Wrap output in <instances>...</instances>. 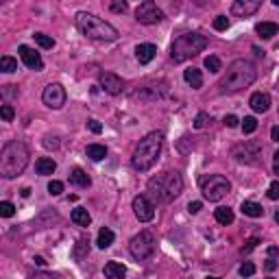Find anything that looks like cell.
<instances>
[{
  "label": "cell",
  "mask_w": 279,
  "mask_h": 279,
  "mask_svg": "<svg viewBox=\"0 0 279 279\" xmlns=\"http://www.w3.org/2000/svg\"><path fill=\"white\" fill-rule=\"evenodd\" d=\"M214 216H216V220L220 225H231L233 223V210H229V207H218Z\"/></svg>",
  "instance_id": "obj_27"
},
{
  "label": "cell",
  "mask_w": 279,
  "mask_h": 279,
  "mask_svg": "<svg viewBox=\"0 0 279 279\" xmlns=\"http://www.w3.org/2000/svg\"><path fill=\"white\" fill-rule=\"evenodd\" d=\"M35 170H38V175H53L57 170V164L53 157H40L35 164Z\"/></svg>",
  "instance_id": "obj_21"
},
{
  "label": "cell",
  "mask_w": 279,
  "mask_h": 279,
  "mask_svg": "<svg viewBox=\"0 0 279 279\" xmlns=\"http://www.w3.org/2000/svg\"><path fill=\"white\" fill-rule=\"evenodd\" d=\"M87 127H90L92 133H100V131H102V124L98 120H90V122H87Z\"/></svg>",
  "instance_id": "obj_41"
},
{
  "label": "cell",
  "mask_w": 279,
  "mask_h": 279,
  "mask_svg": "<svg viewBox=\"0 0 279 279\" xmlns=\"http://www.w3.org/2000/svg\"><path fill=\"white\" fill-rule=\"evenodd\" d=\"M70 181L72 183H77V186H81V188H87V186H90V177H87V175L83 172V170H81V168H75V170H72L70 172Z\"/></svg>",
  "instance_id": "obj_26"
},
{
  "label": "cell",
  "mask_w": 279,
  "mask_h": 279,
  "mask_svg": "<svg viewBox=\"0 0 279 279\" xmlns=\"http://www.w3.org/2000/svg\"><path fill=\"white\" fill-rule=\"evenodd\" d=\"M205 46H207V38H205V35H201V33H183L172 42L170 57H172V61L181 63L186 59H192L194 55H199L201 50H205Z\"/></svg>",
  "instance_id": "obj_6"
},
{
  "label": "cell",
  "mask_w": 279,
  "mask_h": 279,
  "mask_svg": "<svg viewBox=\"0 0 279 279\" xmlns=\"http://www.w3.org/2000/svg\"><path fill=\"white\" fill-rule=\"evenodd\" d=\"M0 116H3L5 122H11L13 120V107L11 105H3V107H0Z\"/></svg>",
  "instance_id": "obj_37"
},
{
  "label": "cell",
  "mask_w": 279,
  "mask_h": 279,
  "mask_svg": "<svg viewBox=\"0 0 279 279\" xmlns=\"http://www.w3.org/2000/svg\"><path fill=\"white\" fill-rule=\"evenodd\" d=\"M75 22H77L79 31L83 33L85 38H90V40H96V42H114V40H118V31H116L109 22L92 16V13H87V11H79Z\"/></svg>",
  "instance_id": "obj_4"
},
{
  "label": "cell",
  "mask_w": 279,
  "mask_h": 279,
  "mask_svg": "<svg viewBox=\"0 0 279 279\" xmlns=\"http://www.w3.org/2000/svg\"><path fill=\"white\" fill-rule=\"evenodd\" d=\"M253 273H255V266H253L251 262H245V264L240 266V275H242V277H251Z\"/></svg>",
  "instance_id": "obj_38"
},
{
  "label": "cell",
  "mask_w": 279,
  "mask_h": 279,
  "mask_svg": "<svg viewBox=\"0 0 279 279\" xmlns=\"http://www.w3.org/2000/svg\"><path fill=\"white\" fill-rule=\"evenodd\" d=\"M35 42H38L42 48H55V40L50 38V35H44V33H35Z\"/></svg>",
  "instance_id": "obj_29"
},
{
  "label": "cell",
  "mask_w": 279,
  "mask_h": 279,
  "mask_svg": "<svg viewBox=\"0 0 279 279\" xmlns=\"http://www.w3.org/2000/svg\"><path fill=\"white\" fill-rule=\"evenodd\" d=\"M238 118H236V116H227V118H225V124H227V127H229V129H233V127H238Z\"/></svg>",
  "instance_id": "obj_44"
},
{
  "label": "cell",
  "mask_w": 279,
  "mask_h": 279,
  "mask_svg": "<svg viewBox=\"0 0 279 279\" xmlns=\"http://www.w3.org/2000/svg\"><path fill=\"white\" fill-rule=\"evenodd\" d=\"M262 7L260 0H236L231 5V13L233 16H240V18H247V16H253Z\"/></svg>",
  "instance_id": "obj_14"
},
{
  "label": "cell",
  "mask_w": 279,
  "mask_h": 279,
  "mask_svg": "<svg viewBox=\"0 0 279 279\" xmlns=\"http://www.w3.org/2000/svg\"><path fill=\"white\" fill-rule=\"evenodd\" d=\"M0 70H3L5 75H11V72H16V70H18V61L13 59V57L5 55L3 59H0Z\"/></svg>",
  "instance_id": "obj_28"
},
{
  "label": "cell",
  "mask_w": 279,
  "mask_h": 279,
  "mask_svg": "<svg viewBox=\"0 0 279 279\" xmlns=\"http://www.w3.org/2000/svg\"><path fill=\"white\" fill-rule=\"evenodd\" d=\"M48 192L53 194V196H59L63 192V183L61 181H50L48 183Z\"/></svg>",
  "instance_id": "obj_34"
},
{
  "label": "cell",
  "mask_w": 279,
  "mask_h": 279,
  "mask_svg": "<svg viewBox=\"0 0 279 279\" xmlns=\"http://www.w3.org/2000/svg\"><path fill=\"white\" fill-rule=\"evenodd\" d=\"M270 140H275V142H279V124H277V127L270 129Z\"/></svg>",
  "instance_id": "obj_45"
},
{
  "label": "cell",
  "mask_w": 279,
  "mask_h": 279,
  "mask_svg": "<svg viewBox=\"0 0 279 279\" xmlns=\"http://www.w3.org/2000/svg\"><path fill=\"white\" fill-rule=\"evenodd\" d=\"M18 50H20V57H22V61H24L26 68H31V70H42L44 68V61H42L40 53H35L33 48H28V46L22 44Z\"/></svg>",
  "instance_id": "obj_15"
},
{
  "label": "cell",
  "mask_w": 279,
  "mask_h": 279,
  "mask_svg": "<svg viewBox=\"0 0 279 279\" xmlns=\"http://www.w3.org/2000/svg\"><path fill=\"white\" fill-rule=\"evenodd\" d=\"M249 105H251L253 112L264 114V112H268V107H270V96L266 92H255L251 100H249Z\"/></svg>",
  "instance_id": "obj_16"
},
{
  "label": "cell",
  "mask_w": 279,
  "mask_h": 279,
  "mask_svg": "<svg viewBox=\"0 0 279 279\" xmlns=\"http://www.w3.org/2000/svg\"><path fill=\"white\" fill-rule=\"evenodd\" d=\"M13 214H16V207H13V203H9V201H3V203H0V216H3V218H11Z\"/></svg>",
  "instance_id": "obj_31"
},
{
  "label": "cell",
  "mask_w": 279,
  "mask_h": 279,
  "mask_svg": "<svg viewBox=\"0 0 279 279\" xmlns=\"http://www.w3.org/2000/svg\"><path fill=\"white\" fill-rule=\"evenodd\" d=\"M155 55H157V48L153 46V44H140L135 48V57L140 63H151L155 59Z\"/></svg>",
  "instance_id": "obj_17"
},
{
  "label": "cell",
  "mask_w": 279,
  "mask_h": 279,
  "mask_svg": "<svg viewBox=\"0 0 279 279\" xmlns=\"http://www.w3.org/2000/svg\"><path fill=\"white\" fill-rule=\"evenodd\" d=\"M109 9L116 11V13H124V11L129 9V5H127V3H120V0H118V3H112V5H109Z\"/></svg>",
  "instance_id": "obj_40"
},
{
  "label": "cell",
  "mask_w": 279,
  "mask_h": 279,
  "mask_svg": "<svg viewBox=\"0 0 279 279\" xmlns=\"http://www.w3.org/2000/svg\"><path fill=\"white\" fill-rule=\"evenodd\" d=\"M133 214L140 223H151L155 218V203H153L146 194H140L133 199Z\"/></svg>",
  "instance_id": "obj_12"
},
{
  "label": "cell",
  "mask_w": 279,
  "mask_h": 279,
  "mask_svg": "<svg viewBox=\"0 0 279 279\" xmlns=\"http://www.w3.org/2000/svg\"><path fill=\"white\" fill-rule=\"evenodd\" d=\"M129 251L131 255L142 262V260H149L153 253H155V238H153V233L149 231H140L137 236L129 242Z\"/></svg>",
  "instance_id": "obj_8"
},
{
  "label": "cell",
  "mask_w": 279,
  "mask_h": 279,
  "mask_svg": "<svg viewBox=\"0 0 279 279\" xmlns=\"http://www.w3.org/2000/svg\"><path fill=\"white\" fill-rule=\"evenodd\" d=\"M201 207H203V205H201V201H192V203L188 205L190 214H196V212H201Z\"/></svg>",
  "instance_id": "obj_43"
},
{
  "label": "cell",
  "mask_w": 279,
  "mask_h": 279,
  "mask_svg": "<svg viewBox=\"0 0 279 279\" xmlns=\"http://www.w3.org/2000/svg\"><path fill=\"white\" fill-rule=\"evenodd\" d=\"M161 146H164V135L159 131H153V133L144 135L140 140V144L135 146L133 157H131V166L135 168L137 172H146L155 166V161L159 159Z\"/></svg>",
  "instance_id": "obj_3"
},
{
  "label": "cell",
  "mask_w": 279,
  "mask_h": 279,
  "mask_svg": "<svg viewBox=\"0 0 279 279\" xmlns=\"http://www.w3.org/2000/svg\"><path fill=\"white\" fill-rule=\"evenodd\" d=\"M273 170H275V175H279V151L275 153V157H273Z\"/></svg>",
  "instance_id": "obj_46"
},
{
  "label": "cell",
  "mask_w": 279,
  "mask_h": 279,
  "mask_svg": "<svg viewBox=\"0 0 279 279\" xmlns=\"http://www.w3.org/2000/svg\"><path fill=\"white\" fill-rule=\"evenodd\" d=\"M28 164V149L20 140H11L0 151V175L5 179H16Z\"/></svg>",
  "instance_id": "obj_2"
},
{
  "label": "cell",
  "mask_w": 279,
  "mask_h": 279,
  "mask_svg": "<svg viewBox=\"0 0 279 279\" xmlns=\"http://www.w3.org/2000/svg\"><path fill=\"white\" fill-rule=\"evenodd\" d=\"M231 157L238 161V164H258L260 157H262V146L258 142H253V140H247V142L242 144H236L231 149Z\"/></svg>",
  "instance_id": "obj_9"
},
{
  "label": "cell",
  "mask_w": 279,
  "mask_h": 279,
  "mask_svg": "<svg viewBox=\"0 0 279 279\" xmlns=\"http://www.w3.org/2000/svg\"><path fill=\"white\" fill-rule=\"evenodd\" d=\"M207 279H220V277H207Z\"/></svg>",
  "instance_id": "obj_51"
},
{
  "label": "cell",
  "mask_w": 279,
  "mask_h": 279,
  "mask_svg": "<svg viewBox=\"0 0 279 279\" xmlns=\"http://www.w3.org/2000/svg\"><path fill=\"white\" fill-rule=\"evenodd\" d=\"M114 231L109 229V227H102V229L98 231V238H96V245L100 247V249H109L114 245Z\"/></svg>",
  "instance_id": "obj_24"
},
{
  "label": "cell",
  "mask_w": 279,
  "mask_h": 279,
  "mask_svg": "<svg viewBox=\"0 0 279 279\" xmlns=\"http://www.w3.org/2000/svg\"><path fill=\"white\" fill-rule=\"evenodd\" d=\"M268 199H273V201H277L279 199V179L277 181H273L268 186Z\"/></svg>",
  "instance_id": "obj_39"
},
{
  "label": "cell",
  "mask_w": 279,
  "mask_h": 279,
  "mask_svg": "<svg viewBox=\"0 0 279 279\" xmlns=\"http://www.w3.org/2000/svg\"><path fill=\"white\" fill-rule=\"evenodd\" d=\"M72 223L79 225V227H87L92 223V216H90V212H87L85 207H77V210H72Z\"/></svg>",
  "instance_id": "obj_22"
},
{
  "label": "cell",
  "mask_w": 279,
  "mask_h": 279,
  "mask_svg": "<svg viewBox=\"0 0 279 279\" xmlns=\"http://www.w3.org/2000/svg\"><path fill=\"white\" fill-rule=\"evenodd\" d=\"M258 77V70L249 59H236L229 63V68L218 81V92L220 94H236L240 90L249 87Z\"/></svg>",
  "instance_id": "obj_1"
},
{
  "label": "cell",
  "mask_w": 279,
  "mask_h": 279,
  "mask_svg": "<svg viewBox=\"0 0 279 279\" xmlns=\"http://www.w3.org/2000/svg\"><path fill=\"white\" fill-rule=\"evenodd\" d=\"M205 68H207L210 72H218L220 70V59L214 55H210V57H205Z\"/></svg>",
  "instance_id": "obj_32"
},
{
  "label": "cell",
  "mask_w": 279,
  "mask_h": 279,
  "mask_svg": "<svg viewBox=\"0 0 279 279\" xmlns=\"http://www.w3.org/2000/svg\"><path fill=\"white\" fill-rule=\"evenodd\" d=\"M181 190H183V179L179 172H164L149 181V194L155 201L170 203L181 194Z\"/></svg>",
  "instance_id": "obj_5"
},
{
  "label": "cell",
  "mask_w": 279,
  "mask_h": 279,
  "mask_svg": "<svg viewBox=\"0 0 279 279\" xmlns=\"http://www.w3.org/2000/svg\"><path fill=\"white\" fill-rule=\"evenodd\" d=\"M44 146H46V149H59V137L57 135H44V142H42Z\"/></svg>",
  "instance_id": "obj_33"
},
{
  "label": "cell",
  "mask_w": 279,
  "mask_h": 279,
  "mask_svg": "<svg viewBox=\"0 0 279 279\" xmlns=\"http://www.w3.org/2000/svg\"><path fill=\"white\" fill-rule=\"evenodd\" d=\"M42 100H44V105L50 107V109H61L65 105V90H63V85L59 83H50L44 87V92H42Z\"/></svg>",
  "instance_id": "obj_11"
},
{
  "label": "cell",
  "mask_w": 279,
  "mask_h": 279,
  "mask_svg": "<svg viewBox=\"0 0 279 279\" xmlns=\"http://www.w3.org/2000/svg\"><path fill=\"white\" fill-rule=\"evenodd\" d=\"M28 279H57L53 273H46V270H42V273H35V275H31Z\"/></svg>",
  "instance_id": "obj_42"
},
{
  "label": "cell",
  "mask_w": 279,
  "mask_h": 279,
  "mask_svg": "<svg viewBox=\"0 0 279 279\" xmlns=\"http://www.w3.org/2000/svg\"><path fill=\"white\" fill-rule=\"evenodd\" d=\"M242 214L251 216V218H260V216H264V207L255 201H245L242 203Z\"/></svg>",
  "instance_id": "obj_23"
},
{
  "label": "cell",
  "mask_w": 279,
  "mask_h": 279,
  "mask_svg": "<svg viewBox=\"0 0 279 279\" xmlns=\"http://www.w3.org/2000/svg\"><path fill=\"white\" fill-rule=\"evenodd\" d=\"M273 5H275V7H279V0H273Z\"/></svg>",
  "instance_id": "obj_50"
},
{
  "label": "cell",
  "mask_w": 279,
  "mask_h": 279,
  "mask_svg": "<svg viewBox=\"0 0 279 279\" xmlns=\"http://www.w3.org/2000/svg\"><path fill=\"white\" fill-rule=\"evenodd\" d=\"M98 81H100L102 90L107 94H112V96H118V94H122V90H124V81L118 75H114V72H100Z\"/></svg>",
  "instance_id": "obj_13"
},
{
  "label": "cell",
  "mask_w": 279,
  "mask_h": 279,
  "mask_svg": "<svg viewBox=\"0 0 279 279\" xmlns=\"http://www.w3.org/2000/svg\"><path fill=\"white\" fill-rule=\"evenodd\" d=\"M124 275H127L124 264H120V262H107L105 264V277L107 279H124Z\"/></svg>",
  "instance_id": "obj_18"
},
{
  "label": "cell",
  "mask_w": 279,
  "mask_h": 279,
  "mask_svg": "<svg viewBox=\"0 0 279 279\" xmlns=\"http://www.w3.org/2000/svg\"><path fill=\"white\" fill-rule=\"evenodd\" d=\"M183 79H186V83L192 87V90H199L203 85V75H201V70H196V68L183 70Z\"/></svg>",
  "instance_id": "obj_19"
},
{
  "label": "cell",
  "mask_w": 279,
  "mask_h": 279,
  "mask_svg": "<svg viewBox=\"0 0 279 279\" xmlns=\"http://www.w3.org/2000/svg\"><path fill=\"white\" fill-rule=\"evenodd\" d=\"M85 153H87V157H90L92 161H100V159L107 157V149L102 144H90L85 149Z\"/></svg>",
  "instance_id": "obj_25"
},
{
  "label": "cell",
  "mask_w": 279,
  "mask_h": 279,
  "mask_svg": "<svg viewBox=\"0 0 279 279\" xmlns=\"http://www.w3.org/2000/svg\"><path fill=\"white\" fill-rule=\"evenodd\" d=\"M268 255L270 258H279V247H268Z\"/></svg>",
  "instance_id": "obj_47"
},
{
  "label": "cell",
  "mask_w": 279,
  "mask_h": 279,
  "mask_svg": "<svg viewBox=\"0 0 279 279\" xmlns=\"http://www.w3.org/2000/svg\"><path fill=\"white\" fill-rule=\"evenodd\" d=\"M214 28L216 31H227V28H229V20H227V16H218L214 20Z\"/></svg>",
  "instance_id": "obj_35"
},
{
  "label": "cell",
  "mask_w": 279,
  "mask_h": 279,
  "mask_svg": "<svg viewBox=\"0 0 279 279\" xmlns=\"http://www.w3.org/2000/svg\"><path fill=\"white\" fill-rule=\"evenodd\" d=\"M275 266H277L275 260H268V262H266V268H268V270H275Z\"/></svg>",
  "instance_id": "obj_48"
},
{
  "label": "cell",
  "mask_w": 279,
  "mask_h": 279,
  "mask_svg": "<svg viewBox=\"0 0 279 279\" xmlns=\"http://www.w3.org/2000/svg\"><path fill=\"white\" fill-rule=\"evenodd\" d=\"M210 122V114H205V112H201L199 116L194 118V129H203L205 124Z\"/></svg>",
  "instance_id": "obj_36"
},
{
  "label": "cell",
  "mask_w": 279,
  "mask_h": 279,
  "mask_svg": "<svg viewBox=\"0 0 279 279\" xmlns=\"http://www.w3.org/2000/svg\"><path fill=\"white\" fill-rule=\"evenodd\" d=\"M231 190V183L227 181L223 175H210V177H203L201 179V192L207 201L216 203L220 199H225Z\"/></svg>",
  "instance_id": "obj_7"
},
{
  "label": "cell",
  "mask_w": 279,
  "mask_h": 279,
  "mask_svg": "<svg viewBox=\"0 0 279 279\" xmlns=\"http://www.w3.org/2000/svg\"><path fill=\"white\" fill-rule=\"evenodd\" d=\"M135 20L142 22V24H157V22L164 20V11H161L153 0H144L135 9Z\"/></svg>",
  "instance_id": "obj_10"
},
{
  "label": "cell",
  "mask_w": 279,
  "mask_h": 279,
  "mask_svg": "<svg viewBox=\"0 0 279 279\" xmlns=\"http://www.w3.org/2000/svg\"><path fill=\"white\" fill-rule=\"evenodd\" d=\"M255 129H258V120H255L253 116H247V118L242 120V131H245V133H253Z\"/></svg>",
  "instance_id": "obj_30"
},
{
  "label": "cell",
  "mask_w": 279,
  "mask_h": 279,
  "mask_svg": "<svg viewBox=\"0 0 279 279\" xmlns=\"http://www.w3.org/2000/svg\"><path fill=\"white\" fill-rule=\"evenodd\" d=\"M255 31H258V35L262 40H270L273 35H277L279 26L275 24V22H260V24L255 26Z\"/></svg>",
  "instance_id": "obj_20"
},
{
  "label": "cell",
  "mask_w": 279,
  "mask_h": 279,
  "mask_svg": "<svg viewBox=\"0 0 279 279\" xmlns=\"http://www.w3.org/2000/svg\"><path fill=\"white\" fill-rule=\"evenodd\" d=\"M275 220H277V223H279V210L275 212Z\"/></svg>",
  "instance_id": "obj_49"
}]
</instances>
